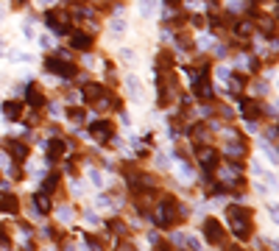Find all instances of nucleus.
<instances>
[{"label":"nucleus","instance_id":"nucleus-1","mask_svg":"<svg viewBox=\"0 0 279 251\" xmlns=\"http://www.w3.org/2000/svg\"><path fill=\"white\" fill-rule=\"evenodd\" d=\"M226 215H229V226H232V232H235L237 240H249L251 226H254V221H251V209L232 204V207L226 209Z\"/></svg>","mask_w":279,"mask_h":251},{"label":"nucleus","instance_id":"nucleus-2","mask_svg":"<svg viewBox=\"0 0 279 251\" xmlns=\"http://www.w3.org/2000/svg\"><path fill=\"white\" fill-rule=\"evenodd\" d=\"M45 67L50 70V73H56V76H62V78H73L76 76V64L70 62L67 56H48L45 59Z\"/></svg>","mask_w":279,"mask_h":251},{"label":"nucleus","instance_id":"nucleus-3","mask_svg":"<svg viewBox=\"0 0 279 251\" xmlns=\"http://www.w3.org/2000/svg\"><path fill=\"white\" fill-rule=\"evenodd\" d=\"M45 22H48V28L56 31V34H67L70 31V14L59 11V8H50V11L45 14Z\"/></svg>","mask_w":279,"mask_h":251},{"label":"nucleus","instance_id":"nucleus-4","mask_svg":"<svg viewBox=\"0 0 279 251\" xmlns=\"http://www.w3.org/2000/svg\"><path fill=\"white\" fill-rule=\"evenodd\" d=\"M90 134L98 142H109V139L115 137V126H112L109 120H95V123L90 126Z\"/></svg>","mask_w":279,"mask_h":251},{"label":"nucleus","instance_id":"nucleus-5","mask_svg":"<svg viewBox=\"0 0 279 251\" xmlns=\"http://www.w3.org/2000/svg\"><path fill=\"white\" fill-rule=\"evenodd\" d=\"M204 237H207L212 246H223V243H226V237H223V226L218 221H212V218L204 223Z\"/></svg>","mask_w":279,"mask_h":251},{"label":"nucleus","instance_id":"nucleus-6","mask_svg":"<svg viewBox=\"0 0 279 251\" xmlns=\"http://www.w3.org/2000/svg\"><path fill=\"white\" fill-rule=\"evenodd\" d=\"M195 153H198V162H201V167H204V170H215V167H218V162H221L218 151H215V148H209V145H201Z\"/></svg>","mask_w":279,"mask_h":251},{"label":"nucleus","instance_id":"nucleus-7","mask_svg":"<svg viewBox=\"0 0 279 251\" xmlns=\"http://www.w3.org/2000/svg\"><path fill=\"white\" fill-rule=\"evenodd\" d=\"M240 112H243L246 120H260V115H263V104L251 101V98H243V101H240Z\"/></svg>","mask_w":279,"mask_h":251},{"label":"nucleus","instance_id":"nucleus-8","mask_svg":"<svg viewBox=\"0 0 279 251\" xmlns=\"http://www.w3.org/2000/svg\"><path fill=\"white\" fill-rule=\"evenodd\" d=\"M8 153H11V159H17V162H25L28 156H31L28 145L20 142V139H8Z\"/></svg>","mask_w":279,"mask_h":251},{"label":"nucleus","instance_id":"nucleus-9","mask_svg":"<svg viewBox=\"0 0 279 251\" xmlns=\"http://www.w3.org/2000/svg\"><path fill=\"white\" fill-rule=\"evenodd\" d=\"M70 45H73V48H78V50H92V45H95V42H92L90 34H84V31H73V34H70Z\"/></svg>","mask_w":279,"mask_h":251},{"label":"nucleus","instance_id":"nucleus-10","mask_svg":"<svg viewBox=\"0 0 279 251\" xmlns=\"http://www.w3.org/2000/svg\"><path fill=\"white\" fill-rule=\"evenodd\" d=\"M0 212L17 215V212H20V201H17V195H11V193H0Z\"/></svg>","mask_w":279,"mask_h":251},{"label":"nucleus","instance_id":"nucleus-11","mask_svg":"<svg viewBox=\"0 0 279 251\" xmlns=\"http://www.w3.org/2000/svg\"><path fill=\"white\" fill-rule=\"evenodd\" d=\"M193 92L198 98H204V101H207V98H212V84H209V78L207 76H198L193 81Z\"/></svg>","mask_w":279,"mask_h":251},{"label":"nucleus","instance_id":"nucleus-12","mask_svg":"<svg viewBox=\"0 0 279 251\" xmlns=\"http://www.w3.org/2000/svg\"><path fill=\"white\" fill-rule=\"evenodd\" d=\"M64 153H67V142H64V139H48V156H50V159H62V156H64Z\"/></svg>","mask_w":279,"mask_h":251},{"label":"nucleus","instance_id":"nucleus-13","mask_svg":"<svg viewBox=\"0 0 279 251\" xmlns=\"http://www.w3.org/2000/svg\"><path fill=\"white\" fill-rule=\"evenodd\" d=\"M50 193H45V190H39V193H34V207L39 215H50Z\"/></svg>","mask_w":279,"mask_h":251},{"label":"nucleus","instance_id":"nucleus-14","mask_svg":"<svg viewBox=\"0 0 279 251\" xmlns=\"http://www.w3.org/2000/svg\"><path fill=\"white\" fill-rule=\"evenodd\" d=\"M25 101L31 106H34V109H39V106H45V95H42V90L39 87H36V84H31V87H28V92H25Z\"/></svg>","mask_w":279,"mask_h":251},{"label":"nucleus","instance_id":"nucleus-15","mask_svg":"<svg viewBox=\"0 0 279 251\" xmlns=\"http://www.w3.org/2000/svg\"><path fill=\"white\" fill-rule=\"evenodd\" d=\"M3 115L8 120H20L22 118V101H6L3 104Z\"/></svg>","mask_w":279,"mask_h":251},{"label":"nucleus","instance_id":"nucleus-16","mask_svg":"<svg viewBox=\"0 0 279 251\" xmlns=\"http://www.w3.org/2000/svg\"><path fill=\"white\" fill-rule=\"evenodd\" d=\"M243 87H246V78L243 76H232L229 78V90L232 92H243Z\"/></svg>","mask_w":279,"mask_h":251},{"label":"nucleus","instance_id":"nucleus-17","mask_svg":"<svg viewBox=\"0 0 279 251\" xmlns=\"http://www.w3.org/2000/svg\"><path fill=\"white\" fill-rule=\"evenodd\" d=\"M56 187H59V173H50L48 179H45V187H42V190L50 193V190H56Z\"/></svg>","mask_w":279,"mask_h":251},{"label":"nucleus","instance_id":"nucleus-18","mask_svg":"<svg viewBox=\"0 0 279 251\" xmlns=\"http://www.w3.org/2000/svg\"><path fill=\"white\" fill-rule=\"evenodd\" d=\"M67 118L73 120V123H81V120H84V109H70Z\"/></svg>","mask_w":279,"mask_h":251},{"label":"nucleus","instance_id":"nucleus-19","mask_svg":"<svg viewBox=\"0 0 279 251\" xmlns=\"http://www.w3.org/2000/svg\"><path fill=\"white\" fill-rule=\"evenodd\" d=\"M0 246H3V249H8V246H11V240H8L6 229H0Z\"/></svg>","mask_w":279,"mask_h":251},{"label":"nucleus","instance_id":"nucleus-20","mask_svg":"<svg viewBox=\"0 0 279 251\" xmlns=\"http://www.w3.org/2000/svg\"><path fill=\"white\" fill-rule=\"evenodd\" d=\"M112 31H115V34H120V31H126V22L115 20V22H112Z\"/></svg>","mask_w":279,"mask_h":251}]
</instances>
